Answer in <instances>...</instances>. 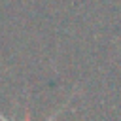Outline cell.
Instances as JSON below:
<instances>
[{
	"instance_id": "obj_1",
	"label": "cell",
	"mask_w": 121,
	"mask_h": 121,
	"mask_svg": "<svg viewBox=\"0 0 121 121\" xmlns=\"http://www.w3.org/2000/svg\"><path fill=\"white\" fill-rule=\"evenodd\" d=\"M57 115H59V112H55V113H53V115H51V117H49L47 121H55V117H57ZM0 121H9V119H8V117H6L4 113H0Z\"/></svg>"
}]
</instances>
